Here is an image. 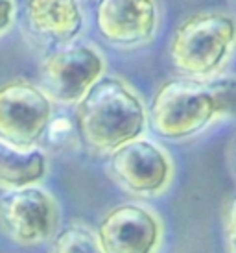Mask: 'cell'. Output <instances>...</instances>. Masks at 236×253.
<instances>
[{
    "label": "cell",
    "mask_w": 236,
    "mask_h": 253,
    "mask_svg": "<svg viewBox=\"0 0 236 253\" xmlns=\"http://www.w3.org/2000/svg\"><path fill=\"white\" fill-rule=\"evenodd\" d=\"M236 115V78H175L160 85L148 109L150 126L168 141H185L218 119Z\"/></svg>",
    "instance_id": "6da1fadb"
},
{
    "label": "cell",
    "mask_w": 236,
    "mask_h": 253,
    "mask_svg": "<svg viewBox=\"0 0 236 253\" xmlns=\"http://www.w3.org/2000/svg\"><path fill=\"white\" fill-rule=\"evenodd\" d=\"M148 109L139 92L117 76H104L76 104V126L90 150H113L142 137Z\"/></svg>",
    "instance_id": "7a4b0ae2"
},
{
    "label": "cell",
    "mask_w": 236,
    "mask_h": 253,
    "mask_svg": "<svg viewBox=\"0 0 236 253\" xmlns=\"http://www.w3.org/2000/svg\"><path fill=\"white\" fill-rule=\"evenodd\" d=\"M236 48V19L225 11H199L175 28L170 59L187 78H216Z\"/></svg>",
    "instance_id": "3957f363"
},
{
    "label": "cell",
    "mask_w": 236,
    "mask_h": 253,
    "mask_svg": "<svg viewBox=\"0 0 236 253\" xmlns=\"http://www.w3.org/2000/svg\"><path fill=\"white\" fill-rule=\"evenodd\" d=\"M61 211L56 198L37 185L0 192V229L21 246H39L59 231Z\"/></svg>",
    "instance_id": "277c9868"
},
{
    "label": "cell",
    "mask_w": 236,
    "mask_h": 253,
    "mask_svg": "<svg viewBox=\"0 0 236 253\" xmlns=\"http://www.w3.org/2000/svg\"><path fill=\"white\" fill-rule=\"evenodd\" d=\"M105 57L90 42L72 41L41 63V87L54 102L74 106L105 76Z\"/></svg>",
    "instance_id": "5b68a950"
},
{
    "label": "cell",
    "mask_w": 236,
    "mask_h": 253,
    "mask_svg": "<svg viewBox=\"0 0 236 253\" xmlns=\"http://www.w3.org/2000/svg\"><path fill=\"white\" fill-rule=\"evenodd\" d=\"M54 100L24 78L0 84V137L21 148H35L50 129Z\"/></svg>",
    "instance_id": "8992f818"
},
{
    "label": "cell",
    "mask_w": 236,
    "mask_h": 253,
    "mask_svg": "<svg viewBox=\"0 0 236 253\" xmlns=\"http://www.w3.org/2000/svg\"><path fill=\"white\" fill-rule=\"evenodd\" d=\"M107 170L120 189L135 196H157L174 179L172 157L162 146L144 137L113 150Z\"/></svg>",
    "instance_id": "52a82bcc"
},
{
    "label": "cell",
    "mask_w": 236,
    "mask_h": 253,
    "mask_svg": "<svg viewBox=\"0 0 236 253\" xmlns=\"http://www.w3.org/2000/svg\"><path fill=\"white\" fill-rule=\"evenodd\" d=\"M96 235L105 253H157L164 229L150 207L122 204L102 218Z\"/></svg>",
    "instance_id": "ba28073f"
},
{
    "label": "cell",
    "mask_w": 236,
    "mask_h": 253,
    "mask_svg": "<svg viewBox=\"0 0 236 253\" xmlns=\"http://www.w3.org/2000/svg\"><path fill=\"white\" fill-rule=\"evenodd\" d=\"M98 34L113 46L135 48L152 42L159 30L157 0H98Z\"/></svg>",
    "instance_id": "9c48e42d"
},
{
    "label": "cell",
    "mask_w": 236,
    "mask_h": 253,
    "mask_svg": "<svg viewBox=\"0 0 236 253\" xmlns=\"http://www.w3.org/2000/svg\"><path fill=\"white\" fill-rule=\"evenodd\" d=\"M24 15L35 37L57 46L76 41L85 22L79 0H26Z\"/></svg>",
    "instance_id": "30bf717a"
},
{
    "label": "cell",
    "mask_w": 236,
    "mask_h": 253,
    "mask_svg": "<svg viewBox=\"0 0 236 253\" xmlns=\"http://www.w3.org/2000/svg\"><path fill=\"white\" fill-rule=\"evenodd\" d=\"M48 172V155L39 146L21 148L0 137V189L41 183Z\"/></svg>",
    "instance_id": "8fae6325"
},
{
    "label": "cell",
    "mask_w": 236,
    "mask_h": 253,
    "mask_svg": "<svg viewBox=\"0 0 236 253\" xmlns=\"http://www.w3.org/2000/svg\"><path fill=\"white\" fill-rule=\"evenodd\" d=\"M50 253H105L98 235L83 224H70L52 239Z\"/></svg>",
    "instance_id": "7c38bea8"
},
{
    "label": "cell",
    "mask_w": 236,
    "mask_h": 253,
    "mask_svg": "<svg viewBox=\"0 0 236 253\" xmlns=\"http://www.w3.org/2000/svg\"><path fill=\"white\" fill-rule=\"evenodd\" d=\"M17 21V0H0V37L7 36Z\"/></svg>",
    "instance_id": "4fadbf2b"
},
{
    "label": "cell",
    "mask_w": 236,
    "mask_h": 253,
    "mask_svg": "<svg viewBox=\"0 0 236 253\" xmlns=\"http://www.w3.org/2000/svg\"><path fill=\"white\" fill-rule=\"evenodd\" d=\"M225 246L227 253H236V198L231 202L229 209L225 212Z\"/></svg>",
    "instance_id": "5bb4252c"
}]
</instances>
